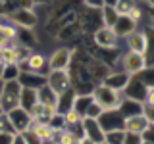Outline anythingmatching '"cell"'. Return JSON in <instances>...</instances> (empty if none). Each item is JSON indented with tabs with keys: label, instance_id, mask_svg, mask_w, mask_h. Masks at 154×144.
<instances>
[{
	"label": "cell",
	"instance_id": "6da1fadb",
	"mask_svg": "<svg viewBox=\"0 0 154 144\" xmlns=\"http://www.w3.org/2000/svg\"><path fill=\"white\" fill-rule=\"evenodd\" d=\"M93 102L98 106L102 112H114V110H119V104H122V96L119 92H116V90L108 88L106 85H98L94 86L93 90Z\"/></svg>",
	"mask_w": 154,
	"mask_h": 144
},
{
	"label": "cell",
	"instance_id": "7a4b0ae2",
	"mask_svg": "<svg viewBox=\"0 0 154 144\" xmlns=\"http://www.w3.org/2000/svg\"><path fill=\"white\" fill-rule=\"evenodd\" d=\"M21 90L23 86L17 79H10V81H4V86H2V92H0V108L2 112L6 113L14 108H19V98H21Z\"/></svg>",
	"mask_w": 154,
	"mask_h": 144
},
{
	"label": "cell",
	"instance_id": "3957f363",
	"mask_svg": "<svg viewBox=\"0 0 154 144\" xmlns=\"http://www.w3.org/2000/svg\"><path fill=\"white\" fill-rule=\"evenodd\" d=\"M150 127H152V119H148L143 113L125 115L123 121H122V129L127 134H133V136H143Z\"/></svg>",
	"mask_w": 154,
	"mask_h": 144
},
{
	"label": "cell",
	"instance_id": "277c9868",
	"mask_svg": "<svg viewBox=\"0 0 154 144\" xmlns=\"http://www.w3.org/2000/svg\"><path fill=\"white\" fill-rule=\"evenodd\" d=\"M6 117H8L10 125H12L14 133H23V131H27V129L31 127V123H33L31 113H29L27 110H23V108H14V110H10V112H6Z\"/></svg>",
	"mask_w": 154,
	"mask_h": 144
},
{
	"label": "cell",
	"instance_id": "5b68a950",
	"mask_svg": "<svg viewBox=\"0 0 154 144\" xmlns=\"http://www.w3.org/2000/svg\"><path fill=\"white\" fill-rule=\"evenodd\" d=\"M45 77H46V85L50 86L58 96H62L67 88H69V73H67V69L48 71Z\"/></svg>",
	"mask_w": 154,
	"mask_h": 144
},
{
	"label": "cell",
	"instance_id": "8992f818",
	"mask_svg": "<svg viewBox=\"0 0 154 144\" xmlns=\"http://www.w3.org/2000/svg\"><path fill=\"white\" fill-rule=\"evenodd\" d=\"M71 58H73V54H71L69 48H56L54 52L50 54V58H48L46 62V69L48 71H58V69H67L71 64Z\"/></svg>",
	"mask_w": 154,
	"mask_h": 144
},
{
	"label": "cell",
	"instance_id": "52a82bcc",
	"mask_svg": "<svg viewBox=\"0 0 154 144\" xmlns=\"http://www.w3.org/2000/svg\"><path fill=\"white\" fill-rule=\"evenodd\" d=\"M122 65H123V71L127 75H137L144 71L146 67V58L144 54H137V52H127L123 58H122Z\"/></svg>",
	"mask_w": 154,
	"mask_h": 144
},
{
	"label": "cell",
	"instance_id": "ba28073f",
	"mask_svg": "<svg viewBox=\"0 0 154 144\" xmlns=\"http://www.w3.org/2000/svg\"><path fill=\"white\" fill-rule=\"evenodd\" d=\"M81 129H83V136L89 138V140H93L96 144L102 142L104 138V127L100 125V119H91V117H83L81 119Z\"/></svg>",
	"mask_w": 154,
	"mask_h": 144
},
{
	"label": "cell",
	"instance_id": "9c48e42d",
	"mask_svg": "<svg viewBox=\"0 0 154 144\" xmlns=\"http://www.w3.org/2000/svg\"><path fill=\"white\" fill-rule=\"evenodd\" d=\"M118 35L114 33L112 27H100L98 31L94 33V42L98 44L100 48H116L118 46Z\"/></svg>",
	"mask_w": 154,
	"mask_h": 144
},
{
	"label": "cell",
	"instance_id": "30bf717a",
	"mask_svg": "<svg viewBox=\"0 0 154 144\" xmlns=\"http://www.w3.org/2000/svg\"><path fill=\"white\" fill-rule=\"evenodd\" d=\"M125 40H127V46H129V52H137V54H144L148 48V38L144 35L143 31H133L131 35L125 37Z\"/></svg>",
	"mask_w": 154,
	"mask_h": 144
},
{
	"label": "cell",
	"instance_id": "8fae6325",
	"mask_svg": "<svg viewBox=\"0 0 154 144\" xmlns=\"http://www.w3.org/2000/svg\"><path fill=\"white\" fill-rule=\"evenodd\" d=\"M129 83H131V75H127L125 71H119V73H110V75L104 79L102 85H106L108 88L116 90V92H119V90L127 88Z\"/></svg>",
	"mask_w": 154,
	"mask_h": 144
},
{
	"label": "cell",
	"instance_id": "7c38bea8",
	"mask_svg": "<svg viewBox=\"0 0 154 144\" xmlns=\"http://www.w3.org/2000/svg\"><path fill=\"white\" fill-rule=\"evenodd\" d=\"M10 17L14 19L16 25H21V27H25V29L35 27V23H37V16L29 8H19V10H16V12L10 14Z\"/></svg>",
	"mask_w": 154,
	"mask_h": 144
},
{
	"label": "cell",
	"instance_id": "4fadbf2b",
	"mask_svg": "<svg viewBox=\"0 0 154 144\" xmlns=\"http://www.w3.org/2000/svg\"><path fill=\"white\" fill-rule=\"evenodd\" d=\"M45 67H46V58L42 56V54H38V52H35V54H29L25 58V69H23V71H27V73H38V75H42ZM23 71H21V73H23Z\"/></svg>",
	"mask_w": 154,
	"mask_h": 144
},
{
	"label": "cell",
	"instance_id": "5bb4252c",
	"mask_svg": "<svg viewBox=\"0 0 154 144\" xmlns=\"http://www.w3.org/2000/svg\"><path fill=\"white\" fill-rule=\"evenodd\" d=\"M58 98H60V96H58L46 83L41 85L37 88V102L42 104V106H50V108H56L58 110Z\"/></svg>",
	"mask_w": 154,
	"mask_h": 144
},
{
	"label": "cell",
	"instance_id": "9a60e30c",
	"mask_svg": "<svg viewBox=\"0 0 154 144\" xmlns=\"http://www.w3.org/2000/svg\"><path fill=\"white\" fill-rule=\"evenodd\" d=\"M112 29H114V33L119 38V37H127V35H131L133 31H137V23H135L133 19H129L127 16H119Z\"/></svg>",
	"mask_w": 154,
	"mask_h": 144
},
{
	"label": "cell",
	"instance_id": "2e32d148",
	"mask_svg": "<svg viewBox=\"0 0 154 144\" xmlns=\"http://www.w3.org/2000/svg\"><path fill=\"white\" fill-rule=\"evenodd\" d=\"M16 38H17V31H16V27L6 25V23H0V48L16 44V42H14Z\"/></svg>",
	"mask_w": 154,
	"mask_h": 144
},
{
	"label": "cell",
	"instance_id": "e0dca14e",
	"mask_svg": "<svg viewBox=\"0 0 154 144\" xmlns=\"http://www.w3.org/2000/svg\"><path fill=\"white\" fill-rule=\"evenodd\" d=\"M102 142L104 144H125L127 142V133L123 129H106Z\"/></svg>",
	"mask_w": 154,
	"mask_h": 144
},
{
	"label": "cell",
	"instance_id": "ac0fdd59",
	"mask_svg": "<svg viewBox=\"0 0 154 144\" xmlns=\"http://www.w3.org/2000/svg\"><path fill=\"white\" fill-rule=\"evenodd\" d=\"M37 104V88H29V86H23L21 90V98H19V108L31 112V108Z\"/></svg>",
	"mask_w": 154,
	"mask_h": 144
},
{
	"label": "cell",
	"instance_id": "d6986e66",
	"mask_svg": "<svg viewBox=\"0 0 154 144\" xmlns=\"http://www.w3.org/2000/svg\"><path fill=\"white\" fill-rule=\"evenodd\" d=\"M91 104H93V96H91V94L75 96V98L71 100V110H75L81 117H85V112H87V108H89Z\"/></svg>",
	"mask_w": 154,
	"mask_h": 144
},
{
	"label": "cell",
	"instance_id": "ffe728a7",
	"mask_svg": "<svg viewBox=\"0 0 154 144\" xmlns=\"http://www.w3.org/2000/svg\"><path fill=\"white\" fill-rule=\"evenodd\" d=\"M31 129L33 133H35V136L45 144L46 140H50V134H52V127L48 123H31Z\"/></svg>",
	"mask_w": 154,
	"mask_h": 144
},
{
	"label": "cell",
	"instance_id": "44dd1931",
	"mask_svg": "<svg viewBox=\"0 0 154 144\" xmlns=\"http://www.w3.org/2000/svg\"><path fill=\"white\" fill-rule=\"evenodd\" d=\"M135 6H137V0H116L114 2V10L118 16H127Z\"/></svg>",
	"mask_w": 154,
	"mask_h": 144
},
{
	"label": "cell",
	"instance_id": "7402d4cb",
	"mask_svg": "<svg viewBox=\"0 0 154 144\" xmlns=\"http://www.w3.org/2000/svg\"><path fill=\"white\" fill-rule=\"evenodd\" d=\"M102 21H104V27H114V23L118 21V14H116L114 6H102Z\"/></svg>",
	"mask_w": 154,
	"mask_h": 144
},
{
	"label": "cell",
	"instance_id": "603a6c76",
	"mask_svg": "<svg viewBox=\"0 0 154 144\" xmlns=\"http://www.w3.org/2000/svg\"><path fill=\"white\" fill-rule=\"evenodd\" d=\"M62 115H64V123H66V127L77 125V123H81V119H83L79 113L75 112V110H71V108H67V110H66V112L62 113Z\"/></svg>",
	"mask_w": 154,
	"mask_h": 144
},
{
	"label": "cell",
	"instance_id": "cb8c5ba5",
	"mask_svg": "<svg viewBox=\"0 0 154 144\" xmlns=\"http://www.w3.org/2000/svg\"><path fill=\"white\" fill-rule=\"evenodd\" d=\"M81 142V136H77V133L73 131H66L62 133V136H60V142L58 144H79Z\"/></svg>",
	"mask_w": 154,
	"mask_h": 144
},
{
	"label": "cell",
	"instance_id": "d4e9b609",
	"mask_svg": "<svg viewBox=\"0 0 154 144\" xmlns=\"http://www.w3.org/2000/svg\"><path fill=\"white\" fill-rule=\"evenodd\" d=\"M102 110H100L98 108V106H96L94 102L93 104H91L89 106V108H87V112H85V117H91V119H100V117H102Z\"/></svg>",
	"mask_w": 154,
	"mask_h": 144
},
{
	"label": "cell",
	"instance_id": "484cf974",
	"mask_svg": "<svg viewBox=\"0 0 154 144\" xmlns=\"http://www.w3.org/2000/svg\"><path fill=\"white\" fill-rule=\"evenodd\" d=\"M19 134L23 136V140H25L27 144H42V142L35 136V133H33L31 129H27V131H23V133H19Z\"/></svg>",
	"mask_w": 154,
	"mask_h": 144
},
{
	"label": "cell",
	"instance_id": "4316f807",
	"mask_svg": "<svg viewBox=\"0 0 154 144\" xmlns=\"http://www.w3.org/2000/svg\"><path fill=\"white\" fill-rule=\"evenodd\" d=\"M0 133H12V134H16V133H14V129H12V125H10V121H8V117H6V113L0 115Z\"/></svg>",
	"mask_w": 154,
	"mask_h": 144
},
{
	"label": "cell",
	"instance_id": "83f0119b",
	"mask_svg": "<svg viewBox=\"0 0 154 144\" xmlns=\"http://www.w3.org/2000/svg\"><path fill=\"white\" fill-rule=\"evenodd\" d=\"M127 17H129V19H133L135 23H139V21H141V17H143V12H141V8H139V6H135V8L131 10V12L127 14Z\"/></svg>",
	"mask_w": 154,
	"mask_h": 144
},
{
	"label": "cell",
	"instance_id": "f1b7e54d",
	"mask_svg": "<svg viewBox=\"0 0 154 144\" xmlns=\"http://www.w3.org/2000/svg\"><path fill=\"white\" fill-rule=\"evenodd\" d=\"M14 134L12 133H0V144H12Z\"/></svg>",
	"mask_w": 154,
	"mask_h": 144
},
{
	"label": "cell",
	"instance_id": "f546056e",
	"mask_svg": "<svg viewBox=\"0 0 154 144\" xmlns=\"http://www.w3.org/2000/svg\"><path fill=\"white\" fill-rule=\"evenodd\" d=\"M85 4H87V6H91V8H102L104 6V0H85Z\"/></svg>",
	"mask_w": 154,
	"mask_h": 144
},
{
	"label": "cell",
	"instance_id": "4dcf8cb0",
	"mask_svg": "<svg viewBox=\"0 0 154 144\" xmlns=\"http://www.w3.org/2000/svg\"><path fill=\"white\" fill-rule=\"evenodd\" d=\"M12 144H27V142L23 140V136H21L19 133H16V134H14V140H12Z\"/></svg>",
	"mask_w": 154,
	"mask_h": 144
},
{
	"label": "cell",
	"instance_id": "1f68e13d",
	"mask_svg": "<svg viewBox=\"0 0 154 144\" xmlns=\"http://www.w3.org/2000/svg\"><path fill=\"white\" fill-rule=\"evenodd\" d=\"M79 144H96V142L89 140V138H85V136H81V142H79Z\"/></svg>",
	"mask_w": 154,
	"mask_h": 144
},
{
	"label": "cell",
	"instance_id": "d6a6232c",
	"mask_svg": "<svg viewBox=\"0 0 154 144\" xmlns=\"http://www.w3.org/2000/svg\"><path fill=\"white\" fill-rule=\"evenodd\" d=\"M139 144H152V142H150V140H146V138H143V136H141V138H139Z\"/></svg>",
	"mask_w": 154,
	"mask_h": 144
},
{
	"label": "cell",
	"instance_id": "836d02e7",
	"mask_svg": "<svg viewBox=\"0 0 154 144\" xmlns=\"http://www.w3.org/2000/svg\"><path fill=\"white\" fill-rule=\"evenodd\" d=\"M2 86H4V81H2V77H0V92H2Z\"/></svg>",
	"mask_w": 154,
	"mask_h": 144
},
{
	"label": "cell",
	"instance_id": "e575fe53",
	"mask_svg": "<svg viewBox=\"0 0 154 144\" xmlns=\"http://www.w3.org/2000/svg\"><path fill=\"white\" fill-rule=\"evenodd\" d=\"M2 113H4V112H2V108H0V115H2Z\"/></svg>",
	"mask_w": 154,
	"mask_h": 144
},
{
	"label": "cell",
	"instance_id": "d590c367",
	"mask_svg": "<svg viewBox=\"0 0 154 144\" xmlns=\"http://www.w3.org/2000/svg\"><path fill=\"white\" fill-rule=\"evenodd\" d=\"M100 144H104V142H100Z\"/></svg>",
	"mask_w": 154,
	"mask_h": 144
}]
</instances>
